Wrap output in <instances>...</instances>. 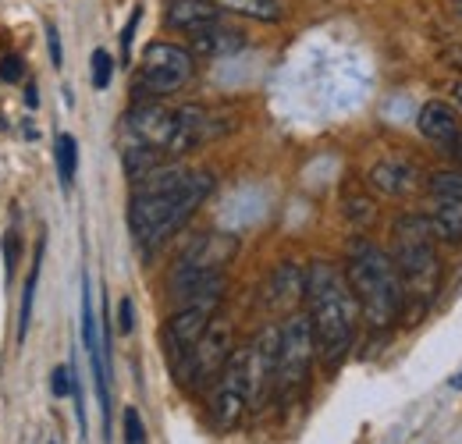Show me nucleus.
Listing matches in <instances>:
<instances>
[{"mask_svg": "<svg viewBox=\"0 0 462 444\" xmlns=\"http://www.w3.org/2000/svg\"><path fill=\"white\" fill-rule=\"evenodd\" d=\"M452 146H456V157H459V161H462V132H459V139H456Z\"/></svg>", "mask_w": 462, "mask_h": 444, "instance_id": "nucleus-29", "label": "nucleus"}, {"mask_svg": "<svg viewBox=\"0 0 462 444\" xmlns=\"http://www.w3.org/2000/svg\"><path fill=\"white\" fill-rule=\"evenodd\" d=\"M346 281L359 306V320H366L374 331H388L399 324V317L405 313L402 281H399L392 256L381 245L356 238L348 245Z\"/></svg>", "mask_w": 462, "mask_h": 444, "instance_id": "nucleus-4", "label": "nucleus"}, {"mask_svg": "<svg viewBox=\"0 0 462 444\" xmlns=\"http://www.w3.org/2000/svg\"><path fill=\"white\" fill-rule=\"evenodd\" d=\"M214 192L210 171L161 164L135 178V192L128 203V227L132 238L150 253L161 249L178 227L203 207V199Z\"/></svg>", "mask_w": 462, "mask_h": 444, "instance_id": "nucleus-1", "label": "nucleus"}, {"mask_svg": "<svg viewBox=\"0 0 462 444\" xmlns=\"http://www.w3.org/2000/svg\"><path fill=\"white\" fill-rule=\"evenodd\" d=\"M40 271H43V238H40V245H36V260H32L29 278H25V288H22V306H18V341H25V334H29V320H32V302H36Z\"/></svg>", "mask_w": 462, "mask_h": 444, "instance_id": "nucleus-17", "label": "nucleus"}, {"mask_svg": "<svg viewBox=\"0 0 462 444\" xmlns=\"http://www.w3.org/2000/svg\"><path fill=\"white\" fill-rule=\"evenodd\" d=\"M43 29H47V47H51V64H54V68H60V64H64V51H60L58 29H54V25H43Z\"/></svg>", "mask_w": 462, "mask_h": 444, "instance_id": "nucleus-27", "label": "nucleus"}, {"mask_svg": "<svg viewBox=\"0 0 462 444\" xmlns=\"http://www.w3.org/2000/svg\"><path fill=\"white\" fill-rule=\"evenodd\" d=\"M221 11L242 14V18H256V22H282V0H214Z\"/></svg>", "mask_w": 462, "mask_h": 444, "instance_id": "nucleus-18", "label": "nucleus"}, {"mask_svg": "<svg viewBox=\"0 0 462 444\" xmlns=\"http://www.w3.org/2000/svg\"><path fill=\"white\" fill-rule=\"evenodd\" d=\"M221 302H181L171 313L168 328H164V348L171 356V363L178 366L185 359V352L199 341V334L207 331V324L217 317Z\"/></svg>", "mask_w": 462, "mask_h": 444, "instance_id": "nucleus-10", "label": "nucleus"}, {"mask_svg": "<svg viewBox=\"0 0 462 444\" xmlns=\"http://www.w3.org/2000/svg\"><path fill=\"white\" fill-rule=\"evenodd\" d=\"M132 328H135V306H132V299L125 295V299L117 302V331L132 334Z\"/></svg>", "mask_w": 462, "mask_h": 444, "instance_id": "nucleus-25", "label": "nucleus"}, {"mask_svg": "<svg viewBox=\"0 0 462 444\" xmlns=\"http://www.w3.org/2000/svg\"><path fill=\"white\" fill-rule=\"evenodd\" d=\"M111 79H115V57L97 47L93 51V89H107Z\"/></svg>", "mask_w": 462, "mask_h": 444, "instance_id": "nucleus-21", "label": "nucleus"}, {"mask_svg": "<svg viewBox=\"0 0 462 444\" xmlns=\"http://www.w3.org/2000/svg\"><path fill=\"white\" fill-rule=\"evenodd\" d=\"M196 71V57L189 54V47L181 43H168V40H153L135 71V97L139 100H161L171 97L178 89L189 86Z\"/></svg>", "mask_w": 462, "mask_h": 444, "instance_id": "nucleus-6", "label": "nucleus"}, {"mask_svg": "<svg viewBox=\"0 0 462 444\" xmlns=\"http://www.w3.org/2000/svg\"><path fill=\"white\" fill-rule=\"evenodd\" d=\"M164 22L181 32H196L210 22H221V7L214 0H171L164 11Z\"/></svg>", "mask_w": 462, "mask_h": 444, "instance_id": "nucleus-13", "label": "nucleus"}, {"mask_svg": "<svg viewBox=\"0 0 462 444\" xmlns=\"http://www.w3.org/2000/svg\"><path fill=\"white\" fill-rule=\"evenodd\" d=\"M235 352V328L228 317H214L207 324V331L199 334V341L185 352V359L174 366L178 381L189 391H203L214 384V377L221 374V366L228 363V356Z\"/></svg>", "mask_w": 462, "mask_h": 444, "instance_id": "nucleus-7", "label": "nucleus"}, {"mask_svg": "<svg viewBox=\"0 0 462 444\" xmlns=\"http://www.w3.org/2000/svg\"><path fill=\"white\" fill-rule=\"evenodd\" d=\"M139 22H143V7H132L128 22H125V29H121V57H125V60L132 57V40H135V29H139Z\"/></svg>", "mask_w": 462, "mask_h": 444, "instance_id": "nucleus-24", "label": "nucleus"}, {"mask_svg": "<svg viewBox=\"0 0 462 444\" xmlns=\"http://www.w3.org/2000/svg\"><path fill=\"white\" fill-rule=\"evenodd\" d=\"M245 47V32L225 25V22H210L196 32H189V54L207 57V60H221V57H235Z\"/></svg>", "mask_w": 462, "mask_h": 444, "instance_id": "nucleus-11", "label": "nucleus"}, {"mask_svg": "<svg viewBox=\"0 0 462 444\" xmlns=\"http://www.w3.org/2000/svg\"><path fill=\"white\" fill-rule=\"evenodd\" d=\"M22 75H25V60H22V57H18V54L0 57V82L14 86V82H22Z\"/></svg>", "mask_w": 462, "mask_h": 444, "instance_id": "nucleus-23", "label": "nucleus"}, {"mask_svg": "<svg viewBox=\"0 0 462 444\" xmlns=\"http://www.w3.org/2000/svg\"><path fill=\"white\" fill-rule=\"evenodd\" d=\"M392 264L402 281L405 313L416 320L441 291V256L427 214H402L392 227Z\"/></svg>", "mask_w": 462, "mask_h": 444, "instance_id": "nucleus-3", "label": "nucleus"}, {"mask_svg": "<svg viewBox=\"0 0 462 444\" xmlns=\"http://www.w3.org/2000/svg\"><path fill=\"white\" fill-rule=\"evenodd\" d=\"M302 302H306V320L313 328L317 356L328 370H335L352 352L359 331V306L352 299L346 274L328 260H313L306 267Z\"/></svg>", "mask_w": 462, "mask_h": 444, "instance_id": "nucleus-2", "label": "nucleus"}, {"mask_svg": "<svg viewBox=\"0 0 462 444\" xmlns=\"http://www.w3.org/2000/svg\"><path fill=\"white\" fill-rule=\"evenodd\" d=\"M302 284H306V271H299L295 264H282L267 281V302L274 310H289L295 299H302Z\"/></svg>", "mask_w": 462, "mask_h": 444, "instance_id": "nucleus-15", "label": "nucleus"}, {"mask_svg": "<svg viewBox=\"0 0 462 444\" xmlns=\"http://www.w3.org/2000/svg\"><path fill=\"white\" fill-rule=\"evenodd\" d=\"M427 217H430V227H434V238L459 245V242H462V203L438 199L434 214H427Z\"/></svg>", "mask_w": 462, "mask_h": 444, "instance_id": "nucleus-16", "label": "nucleus"}, {"mask_svg": "<svg viewBox=\"0 0 462 444\" xmlns=\"http://www.w3.org/2000/svg\"><path fill=\"white\" fill-rule=\"evenodd\" d=\"M456 4H459V14H462V0H456Z\"/></svg>", "mask_w": 462, "mask_h": 444, "instance_id": "nucleus-31", "label": "nucleus"}, {"mask_svg": "<svg viewBox=\"0 0 462 444\" xmlns=\"http://www.w3.org/2000/svg\"><path fill=\"white\" fill-rule=\"evenodd\" d=\"M54 161H58L60 189L68 192V189H71V181H75V171H79V139H75V135L60 132L58 143H54Z\"/></svg>", "mask_w": 462, "mask_h": 444, "instance_id": "nucleus-19", "label": "nucleus"}, {"mask_svg": "<svg viewBox=\"0 0 462 444\" xmlns=\"http://www.w3.org/2000/svg\"><path fill=\"white\" fill-rule=\"evenodd\" d=\"M25 104H29V107H36V104H40V97H36V89H29V93H25Z\"/></svg>", "mask_w": 462, "mask_h": 444, "instance_id": "nucleus-28", "label": "nucleus"}, {"mask_svg": "<svg viewBox=\"0 0 462 444\" xmlns=\"http://www.w3.org/2000/svg\"><path fill=\"white\" fill-rule=\"evenodd\" d=\"M416 128H420L423 139H430L438 146H452L462 132L459 114H456L452 104H445V100H427L420 107V114H416Z\"/></svg>", "mask_w": 462, "mask_h": 444, "instance_id": "nucleus-12", "label": "nucleus"}, {"mask_svg": "<svg viewBox=\"0 0 462 444\" xmlns=\"http://www.w3.org/2000/svg\"><path fill=\"white\" fill-rule=\"evenodd\" d=\"M235 253H238V242L231 238V235H221V231H214V235H203V238H196L181 256H178V264H174L171 271V291L178 288H185V284H192V281H203V278H214V274H225V267H228L231 260H235Z\"/></svg>", "mask_w": 462, "mask_h": 444, "instance_id": "nucleus-8", "label": "nucleus"}, {"mask_svg": "<svg viewBox=\"0 0 462 444\" xmlns=\"http://www.w3.org/2000/svg\"><path fill=\"white\" fill-rule=\"evenodd\" d=\"M434 199H448V203H462V171H434L427 181Z\"/></svg>", "mask_w": 462, "mask_h": 444, "instance_id": "nucleus-20", "label": "nucleus"}, {"mask_svg": "<svg viewBox=\"0 0 462 444\" xmlns=\"http://www.w3.org/2000/svg\"><path fill=\"white\" fill-rule=\"evenodd\" d=\"M125 444H146V427L139 409H125Z\"/></svg>", "mask_w": 462, "mask_h": 444, "instance_id": "nucleus-22", "label": "nucleus"}, {"mask_svg": "<svg viewBox=\"0 0 462 444\" xmlns=\"http://www.w3.org/2000/svg\"><path fill=\"white\" fill-rule=\"evenodd\" d=\"M317 356L313 328L306 313H291L278 328V352H274V377H271V394L278 398H295L310 381V366Z\"/></svg>", "mask_w": 462, "mask_h": 444, "instance_id": "nucleus-5", "label": "nucleus"}, {"mask_svg": "<svg viewBox=\"0 0 462 444\" xmlns=\"http://www.w3.org/2000/svg\"><path fill=\"white\" fill-rule=\"evenodd\" d=\"M370 185L384 196H405L416 189V167L399 157H388V161L370 167Z\"/></svg>", "mask_w": 462, "mask_h": 444, "instance_id": "nucleus-14", "label": "nucleus"}, {"mask_svg": "<svg viewBox=\"0 0 462 444\" xmlns=\"http://www.w3.org/2000/svg\"><path fill=\"white\" fill-rule=\"evenodd\" d=\"M82 341H86V352H89L93 384H97V394H100L104 427H111V348H107L104 334H100V328H97V310H93L89 274H82Z\"/></svg>", "mask_w": 462, "mask_h": 444, "instance_id": "nucleus-9", "label": "nucleus"}, {"mask_svg": "<svg viewBox=\"0 0 462 444\" xmlns=\"http://www.w3.org/2000/svg\"><path fill=\"white\" fill-rule=\"evenodd\" d=\"M51 388H54L58 398H68V394H71V366H58V370H54Z\"/></svg>", "mask_w": 462, "mask_h": 444, "instance_id": "nucleus-26", "label": "nucleus"}, {"mask_svg": "<svg viewBox=\"0 0 462 444\" xmlns=\"http://www.w3.org/2000/svg\"><path fill=\"white\" fill-rule=\"evenodd\" d=\"M456 100H459V107H462V82L456 86Z\"/></svg>", "mask_w": 462, "mask_h": 444, "instance_id": "nucleus-30", "label": "nucleus"}]
</instances>
